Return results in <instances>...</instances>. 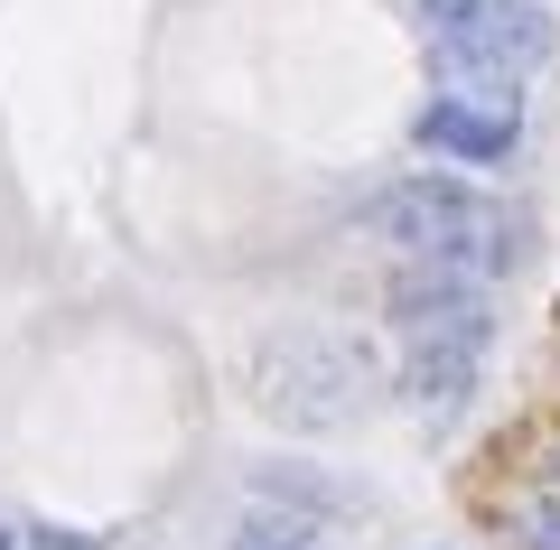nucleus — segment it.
<instances>
[{
	"label": "nucleus",
	"mask_w": 560,
	"mask_h": 550,
	"mask_svg": "<svg viewBox=\"0 0 560 550\" xmlns=\"http://www.w3.org/2000/svg\"><path fill=\"white\" fill-rule=\"evenodd\" d=\"M364 224L383 243H401L411 261H430V271L486 280L514 261V215L495 197H477V187H458V177H401V187H383L364 206Z\"/></svg>",
	"instance_id": "nucleus-1"
},
{
	"label": "nucleus",
	"mask_w": 560,
	"mask_h": 550,
	"mask_svg": "<svg viewBox=\"0 0 560 550\" xmlns=\"http://www.w3.org/2000/svg\"><path fill=\"white\" fill-rule=\"evenodd\" d=\"M420 150H440V159H467V168H495V159H514L523 121L514 103H467V94H440V103H420Z\"/></svg>",
	"instance_id": "nucleus-5"
},
{
	"label": "nucleus",
	"mask_w": 560,
	"mask_h": 550,
	"mask_svg": "<svg viewBox=\"0 0 560 550\" xmlns=\"http://www.w3.org/2000/svg\"><path fill=\"white\" fill-rule=\"evenodd\" d=\"M253 393H261V411L300 420V430H337V420H355L364 393H374V354H364L355 336H327V327L261 336Z\"/></svg>",
	"instance_id": "nucleus-2"
},
{
	"label": "nucleus",
	"mask_w": 560,
	"mask_h": 550,
	"mask_svg": "<svg viewBox=\"0 0 560 550\" xmlns=\"http://www.w3.org/2000/svg\"><path fill=\"white\" fill-rule=\"evenodd\" d=\"M430 38L477 84H523L551 57V20H541L533 0H430Z\"/></svg>",
	"instance_id": "nucleus-3"
},
{
	"label": "nucleus",
	"mask_w": 560,
	"mask_h": 550,
	"mask_svg": "<svg viewBox=\"0 0 560 550\" xmlns=\"http://www.w3.org/2000/svg\"><path fill=\"white\" fill-rule=\"evenodd\" d=\"M0 550H10V531H0Z\"/></svg>",
	"instance_id": "nucleus-8"
},
{
	"label": "nucleus",
	"mask_w": 560,
	"mask_h": 550,
	"mask_svg": "<svg viewBox=\"0 0 560 550\" xmlns=\"http://www.w3.org/2000/svg\"><path fill=\"white\" fill-rule=\"evenodd\" d=\"M477 364H486L477 336H440V346H411V354H401V401H411L420 420H448V411L467 401V383H477Z\"/></svg>",
	"instance_id": "nucleus-6"
},
{
	"label": "nucleus",
	"mask_w": 560,
	"mask_h": 550,
	"mask_svg": "<svg viewBox=\"0 0 560 550\" xmlns=\"http://www.w3.org/2000/svg\"><path fill=\"white\" fill-rule=\"evenodd\" d=\"M383 308H393V327L411 336V346H440V336H477V346H486V290L467 271H430V261H411Z\"/></svg>",
	"instance_id": "nucleus-4"
},
{
	"label": "nucleus",
	"mask_w": 560,
	"mask_h": 550,
	"mask_svg": "<svg viewBox=\"0 0 560 550\" xmlns=\"http://www.w3.org/2000/svg\"><path fill=\"white\" fill-rule=\"evenodd\" d=\"M234 550H318V531L290 523V513H253V523L234 531Z\"/></svg>",
	"instance_id": "nucleus-7"
}]
</instances>
